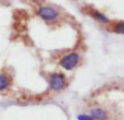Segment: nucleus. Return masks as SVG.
Listing matches in <instances>:
<instances>
[{
  "label": "nucleus",
  "mask_w": 124,
  "mask_h": 120,
  "mask_svg": "<svg viewBox=\"0 0 124 120\" xmlns=\"http://www.w3.org/2000/svg\"><path fill=\"white\" fill-rule=\"evenodd\" d=\"M37 15L47 23H54L60 17V12L50 6H41L37 9Z\"/></svg>",
  "instance_id": "7ed1b4c3"
},
{
  "label": "nucleus",
  "mask_w": 124,
  "mask_h": 120,
  "mask_svg": "<svg viewBox=\"0 0 124 120\" xmlns=\"http://www.w3.org/2000/svg\"><path fill=\"white\" fill-rule=\"evenodd\" d=\"M81 55L77 51H70L63 56L59 60V64L62 67V69L66 71H72L76 69L81 63Z\"/></svg>",
  "instance_id": "f257e3e1"
},
{
  "label": "nucleus",
  "mask_w": 124,
  "mask_h": 120,
  "mask_svg": "<svg viewBox=\"0 0 124 120\" xmlns=\"http://www.w3.org/2000/svg\"><path fill=\"white\" fill-rule=\"evenodd\" d=\"M77 120H94L92 116L89 114H85V112H82V114H78L76 116Z\"/></svg>",
  "instance_id": "6e6552de"
},
{
  "label": "nucleus",
  "mask_w": 124,
  "mask_h": 120,
  "mask_svg": "<svg viewBox=\"0 0 124 120\" xmlns=\"http://www.w3.org/2000/svg\"><path fill=\"white\" fill-rule=\"evenodd\" d=\"M89 115L94 118V120H108V112L106 111V109L101 107H93L89 110Z\"/></svg>",
  "instance_id": "39448f33"
},
{
  "label": "nucleus",
  "mask_w": 124,
  "mask_h": 120,
  "mask_svg": "<svg viewBox=\"0 0 124 120\" xmlns=\"http://www.w3.org/2000/svg\"><path fill=\"white\" fill-rule=\"evenodd\" d=\"M49 88L54 92H61L68 86V79L62 72H54L49 75L48 79Z\"/></svg>",
  "instance_id": "f03ea898"
},
{
  "label": "nucleus",
  "mask_w": 124,
  "mask_h": 120,
  "mask_svg": "<svg viewBox=\"0 0 124 120\" xmlns=\"http://www.w3.org/2000/svg\"><path fill=\"white\" fill-rule=\"evenodd\" d=\"M112 32L120 35H124V21H118L112 24Z\"/></svg>",
  "instance_id": "0eeeda50"
},
{
  "label": "nucleus",
  "mask_w": 124,
  "mask_h": 120,
  "mask_svg": "<svg viewBox=\"0 0 124 120\" xmlns=\"http://www.w3.org/2000/svg\"><path fill=\"white\" fill-rule=\"evenodd\" d=\"M12 85V77L7 72H0V93L6 92Z\"/></svg>",
  "instance_id": "20e7f679"
},
{
  "label": "nucleus",
  "mask_w": 124,
  "mask_h": 120,
  "mask_svg": "<svg viewBox=\"0 0 124 120\" xmlns=\"http://www.w3.org/2000/svg\"><path fill=\"white\" fill-rule=\"evenodd\" d=\"M89 14L92 15V17H94V19L96 20L97 22H98V23L103 24V25H108V24H110L109 17H108L107 15L105 14V13L101 12V11L95 10V9H92V10H89Z\"/></svg>",
  "instance_id": "423d86ee"
}]
</instances>
